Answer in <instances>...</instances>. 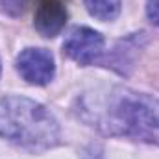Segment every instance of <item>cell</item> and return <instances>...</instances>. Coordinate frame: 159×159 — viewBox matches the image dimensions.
Here are the masks:
<instances>
[{
    "label": "cell",
    "instance_id": "1",
    "mask_svg": "<svg viewBox=\"0 0 159 159\" xmlns=\"http://www.w3.org/2000/svg\"><path fill=\"white\" fill-rule=\"evenodd\" d=\"M81 111L106 133L159 143V98L111 89L94 94V102L85 98Z\"/></svg>",
    "mask_w": 159,
    "mask_h": 159
},
{
    "label": "cell",
    "instance_id": "2",
    "mask_svg": "<svg viewBox=\"0 0 159 159\" xmlns=\"http://www.w3.org/2000/svg\"><path fill=\"white\" fill-rule=\"evenodd\" d=\"M0 137L22 148L44 150L57 143L59 126L54 115L39 102L26 96H2Z\"/></svg>",
    "mask_w": 159,
    "mask_h": 159
},
{
    "label": "cell",
    "instance_id": "3",
    "mask_svg": "<svg viewBox=\"0 0 159 159\" xmlns=\"http://www.w3.org/2000/svg\"><path fill=\"white\" fill-rule=\"evenodd\" d=\"M104 37L87 26H74L63 41V52L78 65H93L104 52Z\"/></svg>",
    "mask_w": 159,
    "mask_h": 159
},
{
    "label": "cell",
    "instance_id": "4",
    "mask_svg": "<svg viewBox=\"0 0 159 159\" xmlns=\"http://www.w3.org/2000/svg\"><path fill=\"white\" fill-rule=\"evenodd\" d=\"M15 65L22 80L32 85H46L56 74L54 56L44 48H24L17 56Z\"/></svg>",
    "mask_w": 159,
    "mask_h": 159
},
{
    "label": "cell",
    "instance_id": "5",
    "mask_svg": "<svg viewBox=\"0 0 159 159\" xmlns=\"http://www.w3.org/2000/svg\"><path fill=\"white\" fill-rule=\"evenodd\" d=\"M67 7L63 0H39L35 7V30L44 37L57 35L67 22Z\"/></svg>",
    "mask_w": 159,
    "mask_h": 159
},
{
    "label": "cell",
    "instance_id": "6",
    "mask_svg": "<svg viewBox=\"0 0 159 159\" xmlns=\"http://www.w3.org/2000/svg\"><path fill=\"white\" fill-rule=\"evenodd\" d=\"M83 4L98 20H113L120 13V0H83Z\"/></svg>",
    "mask_w": 159,
    "mask_h": 159
},
{
    "label": "cell",
    "instance_id": "7",
    "mask_svg": "<svg viewBox=\"0 0 159 159\" xmlns=\"http://www.w3.org/2000/svg\"><path fill=\"white\" fill-rule=\"evenodd\" d=\"M30 0H0V9L11 17H20L26 7H28Z\"/></svg>",
    "mask_w": 159,
    "mask_h": 159
},
{
    "label": "cell",
    "instance_id": "8",
    "mask_svg": "<svg viewBox=\"0 0 159 159\" xmlns=\"http://www.w3.org/2000/svg\"><path fill=\"white\" fill-rule=\"evenodd\" d=\"M146 15L152 24L159 26V0H148L146 2Z\"/></svg>",
    "mask_w": 159,
    "mask_h": 159
}]
</instances>
